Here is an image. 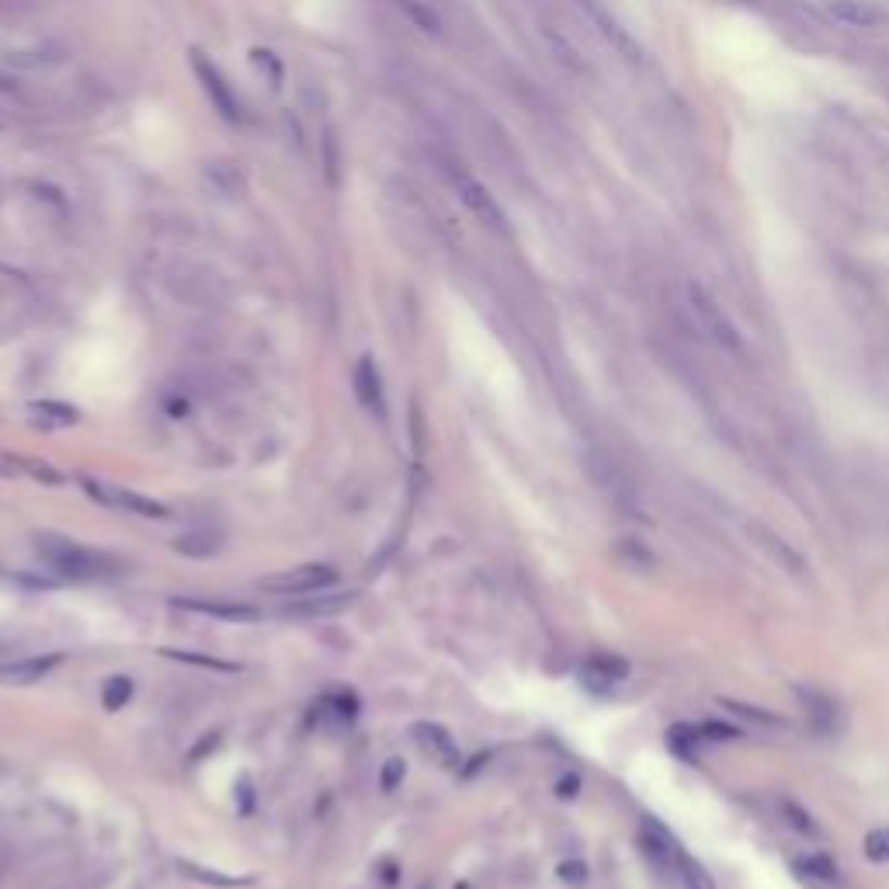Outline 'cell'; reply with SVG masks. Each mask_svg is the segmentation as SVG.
Segmentation results:
<instances>
[{
  "mask_svg": "<svg viewBox=\"0 0 889 889\" xmlns=\"http://www.w3.org/2000/svg\"><path fill=\"white\" fill-rule=\"evenodd\" d=\"M35 553L57 574L74 577V580H95V577H109L122 571V563L115 556L98 553V549H87L70 539H57V536H42L35 542Z\"/></svg>",
  "mask_w": 889,
  "mask_h": 889,
  "instance_id": "obj_1",
  "label": "cell"
},
{
  "mask_svg": "<svg viewBox=\"0 0 889 889\" xmlns=\"http://www.w3.org/2000/svg\"><path fill=\"white\" fill-rule=\"evenodd\" d=\"M685 299H688V310H691V316H696L699 330L709 337V341H716L726 351H737L740 348V334L734 327V320L723 313V306L716 302L713 292H709L705 286H699V281H688V286H685Z\"/></svg>",
  "mask_w": 889,
  "mask_h": 889,
  "instance_id": "obj_2",
  "label": "cell"
},
{
  "mask_svg": "<svg viewBox=\"0 0 889 889\" xmlns=\"http://www.w3.org/2000/svg\"><path fill=\"white\" fill-rule=\"evenodd\" d=\"M444 174H449L452 191L459 195V202L466 205L479 223H484L487 229H493V234H508L504 209L497 205V199L487 191L484 181H476V177L466 167H459V164H444Z\"/></svg>",
  "mask_w": 889,
  "mask_h": 889,
  "instance_id": "obj_3",
  "label": "cell"
},
{
  "mask_svg": "<svg viewBox=\"0 0 889 889\" xmlns=\"http://www.w3.org/2000/svg\"><path fill=\"white\" fill-rule=\"evenodd\" d=\"M337 580V571L327 563H302V566H292V571H281V574H272L261 580V591L268 594H278V598H306V594H320L334 588Z\"/></svg>",
  "mask_w": 889,
  "mask_h": 889,
  "instance_id": "obj_4",
  "label": "cell"
},
{
  "mask_svg": "<svg viewBox=\"0 0 889 889\" xmlns=\"http://www.w3.org/2000/svg\"><path fill=\"white\" fill-rule=\"evenodd\" d=\"M191 70H195V77H199L205 98L212 101V109H216L226 122H243V109H240V101L234 95V87L226 84V77L220 74V66L212 63L205 52H199V49L191 52Z\"/></svg>",
  "mask_w": 889,
  "mask_h": 889,
  "instance_id": "obj_5",
  "label": "cell"
},
{
  "mask_svg": "<svg viewBox=\"0 0 889 889\" xmlns=\"http://www.w3.org/2000/svg\"><path fill=\"white\" fill-rule=\"evenodd\" d=\"M580 8L588 11V17H591V25L604 35V42H609L622 60L626 63H643V46H639L636 39H633V32L629 28H622V22L618 17L601 4V0H580Z\"/></svg>",
  "mask_w": 889,
  "mask_h": 889,
  "instance_id": "obj_6",
  "label": "cell"
},
{
  "mask_svg": "<svg viewBox=\"0 0 889 889\" xmlns=\"http://www.w3.org/2000/svg\"><path fill=\"white\" fill-rule=\"evenodd\" d=\"M816 8L844 32H876L882 25V11L873 0H816Z\"/></svg>",
  "mask_w": 889,
  "mask_h": 889,
  "instance_id": "obj_7",
  "label": "cell"
},
{
  "mask_svg": "<svg viewBox=\"0 0 889 889\" xmlns=\"http://www.w3.org/2000/svg\"><path fill=\"white\" fill-rule=\"evenodd\" d=\"M411 737L421 747V754H428L431 761H438L441 768H459L462 754H459V743L452 740L449 730H441V726H435V723H417L411 730Z\"/></svg>",
  "mask_w": 889,
  "mask_h": 889,
  "instance_id": "obj_8",
  "label": "cell"
},
{
  "mask_svg": "<svg viewBox=\"0 0 889 889\" xmlns=\"http://www.w3.org/2000/svg\"><path fill=\"white\" fill-rule=\"evenodd\" d=\"M629 678V661L615 653H594L588 664L580 667V681L591 691H612L618 681Z\"/></svg>",
  "mask_w": 889,
  "mask_h": 889,
  "instance_id": "obj_9",
  "label": "cell"
},
{
  "mask_svg": "<svg viewBox=\"0 0 889 889\" xmlns=\"http://www.w3.org/2000/svg\"><path fill=\"white\" fill-rule=\"evenodd\" d=\"M177 609L185 612H199V615H209V618H223V622H258L261 612L254 604H237V601H220V598H177L174 601Z\"/></svg>",
  "mask_w": 889,
  "mask_h": 889,
  "instance_id": "obj_10",
  "label": "cell"
},
{
  "mask_svg": "<svg viewBox=\"0 0 889 889\" xmlns=\"http://www.w3.org/2000/svg\"><path fill=\"white\" fill-rule=\"evenodd\" d=\"M202 177L209 181L212 191L223 195V199H243V195H247V177H243L240 164H234V160H205Z\"/></svg>",
  "mask_w": 889,
  "mask_h": 889,
  "instance_id": "obj_11",
  "label": "cell"
},
{
  "mask_svg": "<svg viewBox=\"0 0 889 889\" xmlns=\"http://www.w3.org/2000/svg\"><path fill=\"white\" fill-rule=\"evenodd\" d=\"M91 493L101 497L104 504L122 508L129 514H139V518H167V508L150 501V497H143V493H133V490H122V487H95V484H91Z\"/></svg>",
  "mask_w": 889,
  "mask_h": 889,
  "instance_id": "obj_12",
  "label": "cell"
},
{
  "mask_svg": "<svg viewBox=\"0 0 889 889\" xmlns=\"http://www.w3.org/2000/svg\"><path fill=\"white\" fill-rule=\"evenodd\" d=\"M747 536L757 539V546L764 549V553H768V556L778 563V566H786L789 574H803V571H806V560L799 556V553H796V549H792L786 539L775 536L772 528H764V525H757V522H754V525H747Z\"/></svg>",
  "mask_w": 889,
  "mask_h": 889,
  "instance_id": "obj_13",
  "label": "cell"
},
{
  "mask_svg": "<svg viewBox=\"0 0 889 889\" xmlns=\"http://www.w3.org/2000/svg\"><path fill=\"white\" fill-rule=\"evenodd\" d=\"M60 661H63L60 653L22 656V661H14V664H4V667H0V681H4V685H35V681H42L49 671H57Z\"/></svg>",
  "mask_w": 889,
  "mask_h": 889,
  "instance_id": "obj_14",
  "label": "cell"
},
{
  "mask_svg": "<svg viewBox=\"0 0 889 889\" xmlns=\"http://www.w3.org/2000/svg\"><path fill=\"white\" fill-rule=\"evenodd\" d=\"M796 696H799V702H803L806 719L813 723V730L816 734H834V723H838V705H834V699L824 696V691H816V688H796Z\"/></svg>",
  "mask_w": 889,
  "mask_h": 889,
  "instance_id": "obj_15",
  "label": "cell"
},
{
  "mask_svg": "<svg viewBox=\"0 0 889 889\" xmlns=\"http://www.w3.org/2000/svg\"><path fill=\"white\" fill-rule=\"evenodd\" d=\"M393 8L411 22L421 35H438L444 32V22H441V14L431 8V0H393Z\"/></svg>",
  "mask_w": 889,
  "mask_h": 889,
  "instance_id": "obj_16",
  "label": "cell"
},
{
  "mask_svg": "<svg viewBox=\"0 0 889 889\" xmlns=\"http://www.w3.org/2000/svg\"><path fill=\"white\" fill-rule=\"evenodd\" d=\"M354 393L368 406V411H383V383H379V368L372 359H362L359 368H354Z\"/></svg>",
  "mask_w": 889,
  "mask_h": 889,
  "instance_id": "obj_17",
  "label": "cell"
},
{
  "mask_svg": "<svg viewBox=\"0 0 889 889\" xmlns=\"http://www.w3.org/2000/svg\"><path fill=\"white\" fill-rule=\"evenodd\" d=\"M28 417H32V424H39V428L52 431V428H66V424H74L77 411H74V406L60 403V400H39V403L28 406Z\"/></svg>",
  "mask_w": 889,
  "mask_h": 889,
  "instance_id": "obj_18",
  "label": "cell"
},
{
  "mask_svg": "<svg viewBox=\"0 0 889 889\" xmlns=\"http://www.w3.org/2000/svg\"><path fill=\"white\" fill-rule=\"evenodd\" d=\"M354 598L351 594H324L320 591V598H313V594H306V598H299L296 604H289V612H296V615H337V612H345L348 604H351Z\"/></svg>",
  "mask_w": 889,
  "mask_h": 889,
  "instance_id": "obj_19",
  "label": "cell"
},
{
  "mask_svg": "<svg viewBox=\"0 0 889 889\" xmlns=\"http://www.w3.org/2000/svg\"><path fill=\"white\" fill-rule=\"evenodd\" d=\"M220 536H209V531H188V536H181L174 542V549L177 553H185V556H199V560H205V556H212V553H220Z\"/></svg>",
  "mask_w": 889,
  "mask_h": 889,
  "instance_id": "obj_20",
  "label": "cell"
},
{
  "mask_svg": "<svg viewBox=\"0 0 889 889\" xmlns=\"http://www.w3.org/2000/svg\"><path fill=\"white\" fill-rule=\"evenodd\" d=\"M133 699V678H122V674H115V678H109L104 681V688H101V702H104V709H122Z\"/></svg>",
  "mask_w": 889,
  "mask_h": 889,
  "instance_id": "obj_21",
  "label": "cell"
},
{
  "mask_svg": "<svg viewBox=\"0 0 889 889\" xmlns=\"http://www.w3.org/2000/svg\"><path fill=\"white\" fill-rule=\"evenodd\" d=\"M699 740H702V730H696V726L678 723V726H671V730H667V743H671L681 757H696Z\"/></svg>",
  "mask_w": 889,
  "mask_h": 889,
  "instance_id": "obj_22",
  "label": "cell"
},
{
  "mask_svg": "<svg viewBox=\"0 0 889 889\" xmlns=\"http://www.w3.org/2000/svg\"><path fill=\"white\" fill-rule=\"evenodd\" d=\"M799 873H806L816 882H838V865H834L827 855H806L799 862Z\"/></svg>",
  "mask_w": 889,
  "mask_h": 889,
  "instance_id": "obj_23",
  "label": "cell"
},
{
  "mask_svg": "<svg viewBox=\"0 0 889 889\" xmlns=\"http://www.w3.org/2000/svg\"><path fill=\"white\" fill-rule=\"evenodd\" d=\"M865 859L876 865H889V827H876L865 834Z\"/></svg>",
  "mask_w": 889,
  "mask_h": 889,
  "instance_id": "obj_24",
  "label": "cell"
},
{
  "mask_svg": "<svg viewBox=\"0 0 889 889\" xmlns=\"http://www.w3.org/2000/svg\"><path fill=\"white\" fill-rule=\"evenodd\" d=\"M678 876H681L685 889H716L713 876H709L699 862H691L688 855H685V859H681V865H678Z\"/></svg>",
  "mask_w": 889,
  "mask_h": 889,
  "instance_id": "obj_25",
  "label": "cell"
},
{
  "mask_svg": "<svg viewBox=\"0 0 889 889\" xmlns=\"http://www.w3.org/2000/svg\"><path fill=\"white\" fill-rule=\"evenodd\" d=\"M781 810H786V816L792 821L796 830H803V834H816V824H813V816L806 810H799L796 803H781Z\"/></svg>",
  "mask_w": 889,
  "mask_h": 889,
  "instance_id": "obj_26",
  "label": "cell"
},
{
  "mask_svg": "<svg viewBox=\"0 0 889 889\" xmlns=\"http://www.w3.org/2000/svg\"><path fill=\"white\" fill-rule=\"evenodd\" d=\"M403 775H406V768H403V761L400 757H393V761H386V768H383V789L386 792H393L400 781H403Z\"/></svg>",
  "mask_w": 889,
  "mask_h": 889,
  "instance_id": "obj_27",
  "label": "cell"
},
{
  "mask_svg": "<svg viewBox=\"0 0 889 889\" xmlns=\"http://www.w3.org/2000/svg\"><path fill=\"white\" fill-rule=\"evenodd\" d=\"M181 873H191V879H199V882H216V886H234V882H237V879H223L220 873H205V868L191 865V862H181Z\"/></svg>",
  "mask_w": 889,
  "mask_h": 889,
  "instance_id": "obj_28",
  "label": "cell"
},
{
  "mask_svg": "<svg viewBox=\"0 0 889 889\" xmlns=\"http://www.w3.org/2000/svg\"><path fill=\"white\" fill-rule=\"evenodd\" d=\"M254 63H258L261 70H268V74H272V87H278V84H281V66H278V60L272 57V52L254 49Z\"/></svg>",
  "mask_w": 889,
  "mask_h": 889,
  "instance_id": "obj_29",
  "label": "cell"
},
{
  "mask_svg": "<svg viewBox=\"0 0 889 889\" xmlns=\"http://www.w3.org/2000/svg\"><path fill=\"white\" fill-rule=\"evenodd\" d=\"M560 876H563V882H584L588 879V865H580V862H563L560 865Z\"/></svg>",
  "mask_w": 889,
  "mask_h": 889,
  "instance_id": "obj_30",
  "label": "cell"
},
{
  "mask_svg": "<svg viewBox=\"0 0 889 889\" xmlns=\"http://www.w3.org/2000/svg\"><path fill=\"white\" fill-rule=\"evenodd\" d=\"M702 734H713L709 740H737L740 734L734 730V726H723V723H705L702 726Z\"/></svg>",
  "mask_w": 889,
  "mask_h": 889,
  "instance_id": "obj_31",
  "label": "cell"
},
{
  "mask_svg": "<svg viewBox=\"0 0 889 889\" xmlns=\"http://www.w3.org/2000/svg\"><path fill=\"white\" fill-rule=\"evenodd\" d=\"M730 709L734 713H740V716H751V719H761V723H781V719H775V716H768V713H757L754 705H740V702H730Z\"/></svg>",
  "mask_w": 889,
  "mask_h": 889,
  "instance_id": "obj_32",
  "label": "cell"
},
{
  "mask_svg": "<svg viewBox=\"0 0 889 889\" xmlns=\"http://www.w3.org/2000/svg\"><path fill=\"white\" fill-rule=\"evenodd\" d=\"M327 174H330V185H337V143H334V136H327Z\"/></svg>",
  "mask_w": 889,
  "mask_h": 889,
  "instance_id": "obj_33",
  "label": "cell"
},
{
  "mask_svg": "<svg viewBox=\"0 0 889 889\" xmlns=\"http://www.w3.org/2000/svg\"><path fill=\"white\" fill-rule=\"evenodd\" d=\"M560 796H577V778H566L560 786Z\"/></svg>",
  "mask_w": 889,
  "mask_h": 889,
  "instance_id": "obj_34",
  "label": "cell"
},
{
  "mask_svg": "<svg viewBox=\"0 0 889 889\" xmlns=\"http://www.w3.org/2000/svg\"><path fill=\"white\" fill-rule=\"evenodd\" d=\"M8 126H11V122H8V115H4V112H0V133H4Z\"/></svg>",
  "mask_w": 889,
  "mask_h": 889,
  "instance_id": "obj_35",
  "label": "cell"
}]
</instances>
